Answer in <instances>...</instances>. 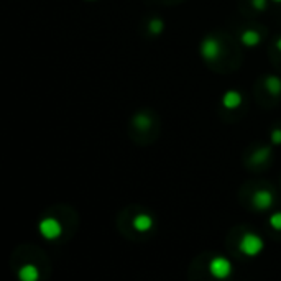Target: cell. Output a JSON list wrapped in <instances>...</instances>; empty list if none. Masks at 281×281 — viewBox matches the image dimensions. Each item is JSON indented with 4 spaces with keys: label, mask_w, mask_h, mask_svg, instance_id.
<instances>
[{
    "label": "cell",
    "mask_w": 281,
    "mask_h": 281,
    "mask_svg": "<svg viewBox=\"0 0 281 281\" xmlns=\"http://www.w3.org/2000/svg\"><path fill=\"white\" fill-rule=\"evenodd\" d=\"M265 248L263 239L258 233L253 232H247L244 233V237L239 242V250L240 253H244L245 256H258Z\"/></svg>",
    "instance_id": "cell-1"
},
{
    "label": "cell",
    "mask_w": 281,
    "mask_h": 281,
    "mask_svg": "<svg viewBox=\"0 0 281 281\" xmlns=\"http://www.w3.org/2000/svg\"><path fill=\"white\" fill-rule=\"evenodd\" d=\"M38 230H40L41 237L46 240H56L62 235V225L58 219L54 217H45L38 224Z\"/></svg>",
    "instance_id": "cell-2"
},
{
    "label": "cell",
    "mask_w": 281,
    "mask_h": 281,
    "mask_svg": "<svg viewBox=\"0 0 281 281\" xmlns=\"http://www.w3.org/2000/svg\"><path fill=\"white\" fill-rule=\"evenodd\" d=\"M209 273L217 279H225L232 275V263L225 256H214L209 262Z\"/></svg>",
    "instance_id": "cell-3"
},
{
    "label": "cell",
    "mask_w": 281,
    "mask_h": 281,
    "mask_svg": "<svg viewBox=\"0 0 281 281\" xmlns=\"http://www.w3.org/2000/svg\"><path fill=\"white\" fill-rule=\"evenodd\" d=\"M199 51H201V56L204 58L206 61H215L222 53V46L219 43L217 38L214 36H207L202 40L201 46H199Z\"/></svg>",
    "instance_id": "cell-4"
},
{
    "label": "cell",
    "mask_w": 281,
    "mask_h": 281,
    "mask_svg": "<svg viewBox=\"0 0 281 281\" xmlns=\"http://www.w3.org/2000/svg\"><path fill=\"white\" fill-rule=\"evenodd\" d=\"M273 202H275V196H273V192L268 189H258V191H255L252 196V204L258 210L270 209L273 206Z\"/></svg>",
    "instance_id": "cell-5"
},
{
    "label": "cell",
    "mask_w": 281,
    "mask_h": 281,
    "mask_svg": "<svg viewBox=\"0 0 281 281\" xmlns=\"http://www.w3.org/2000/svg\"><path fill=\"white\" fill-rule=\"evenodd\" d=\"M153 217L148 215V214H138L134 217V221H132V225H134V229L140 233H146L153 229Z\"/></svg>",
    "instance_id": "cell-6"
},
{
    "label": "cell",
    "mask_w": 281,
    "mask_h": 281,
    "mask_svg": "<svg viewBox=\"0 0 281 281\" xmlns=\"http://www.w3.org/2000/svg\"><path fill=\"white\" fill-rule=\"evenodd\" d=\"M242 100H244V97L239 91H227L222 96V105L229 111H233V109L242 105Z\"/></svg>",
    "instance_id": "cell-7"
},
{
    "label": "cell",
    "mask_w": 281,
    "mask_h": 281,
    "mask_svg": "<svg viewBox=\"0 0 281 281\" xmlns=\"http://www.w3.org/2000/svg\"><path fill=\"white\" fill-rule=\"evenodd\" d=\"M240 41L244 46H247V48H256L262 41V35L256 30L248 28L240 35Z\"/></svg>",
    "instance_id": "cell-8"
},
{
    "label": "cell",
    "mask_w": 281,
    "mask_h": 281,
    "mask_svg": "<svg viewBox=\"0 0 281 281\" xmlns=\"http://www.w3.org/2000/svg\"><path fill=\"white\" fill-rule=\"evenodd\" d=\"M18 278L21 281H36L40 278V270L33 263H27L18 270Z\"/></svg>",
    "instance_id": "cell-9"
},
{
    "label": "cell",
    "mask_w": 281,
    "mask_h": 281,
    "mask_svg": "<svg viewBox=\"0 0 281 281\" xmlns=\"http://www.w3.org/2000/svg\"><path fill=\"white\" fill-rule=\"evenodd\" d=\"M265 89H267L271 96L278 97L281 94V77L278 76H268L267 79H265Z\"/></svg>",
    "instance_id": "cell-10"
},
{
    "label": "cell",
    "mask_w": 281,
    "mask_h": 281,
    "mask_svg": "<svg viewBox=\"0 0 281 281\" xmlns=\"http://www.w3.org/2000/svg\"><path fill=\"white\" fill-rule=\"evenodd\" d=\"M271 156V148L270 146H263V148H258L253 155H252V161L255 165H263V163H267Z\"/></svg>",
    "instance_id": "cell-11"
},
{
    "label": "cell",
    "mask_w": 281,
    "mask_h": 281,
    "mask_svg": "<svg viewBox=\"0 0 281 281\" xmlns=\"http://www.w3.org/2000/svg\"><path fill=\"white\" fill-rule=\"evenodd\" d=\"M134 127L138 130H148L152 127V119L146 114H137L134 117Z\"/></svg>",
    "instance_id": "cell-12"
},
{
    "label": "cell",
    "mask_w": 281,
    "mask_h": 281,
    "mask_svg": "<svg viewBox=\"0 0 281 281\" xmlns=\"http://www.w3.org/2000/svg\"><path fill=\"white\" fill-rule=\"evenodd\" d=\"M148 30H150L152 35H161L165 31V21L161 18H152L148 23Z\"/></svg>",
    "instance_id": "cell-13"
},
{
    "label": "cell",
    "mask_w": 281,
    "mask_h": 281,
    "mask_svg": "<svg viewBox=\"0 0 281 281\" xmlns=\"http://www.w3.org/2000/svg\"><path fill=\"white\" fill-rule=\"evenodd\" d=\"M270 225L275 230H281V212H275L270 215Z\"/></svg>",
    "instance_id": "cell-14"
},
{
    "label": "cell",
    "mask_w": 281,
    "mask_h": 281,
    "mask_svg": "<svg viewBox=\"0 0 281 281\" xmlns=\"http://www.w3.org/2000/svg\"><path fill=\"white\" fill-rule=\"evenodd\" d=\"M271 143L273 145H281V128H273L271 130Z\"/></svg>",
    "instance_id": "cell-15"
},
{
    "label": "cell",
    "mask_w": 281,
    "mask_h": 281,
    "mask_svg": "<svg viewBox=\"0 0 281 281\" xmlns=\"http://www.w3.org/2000/svg\"><path fill=\"white\" fill-rule=\"evenodd\" d=\"M267 0H252V5H253V9L255 10H258V12H263V10H267Z\"/></svg>",
    "instance_id": "cell-16"
},
{
    "label": "cell",
    "mask_w": 281,
    "mask_h": 281,
    "mask_svg": "<svg viewBox=\"0 0 281 281\" xmlns=\"http://www.w3.org/2000/svg\"><path fill=\"white\" fill-rule=\"evenodd\" d=\"M276 48H278V51L281 53V36L278 38V41H276Z\"/></svg>",
    "instance_id": "cell-17"
},
{
    "label": "cell",
    "mask_w": 281,
    "mask_h": 281,
    "mask_svg": "<svg viewBox=\"0 0 281 281\" xmlns=\"http://www.w3.org/2000/svg\"><path fill=\"white\" fill-rule=\"evenodd\" d=\"M273 2H278V4H281V0H273Z\"/></svg>",
    "instance_id": "cell-18"
}]
</instances>
